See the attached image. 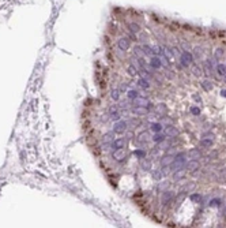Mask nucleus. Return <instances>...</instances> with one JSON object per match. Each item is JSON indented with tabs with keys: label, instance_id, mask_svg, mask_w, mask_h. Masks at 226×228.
Wrapping results in <instances>:
<instances>
[{
	"label": "nucleus",
	"instance_id": "5",
	"mask_svg": "<svg viewBox=\"0 0 226 228\" xmlns=\"http://www.w3.org/2000/svg\"><path fill=\"white\" fill-rule=\"evenodd\" d=\"M150 66L154 68V70H158V68L162 67V60H161V57L159 56H153L151 57V60H150Z\"/></svg>",
	"mask_w": 226,
	"mask_h": 228
},
{
	"label": "nucleus",
	"instance_id": "18",
	"mask_svg": "<svg viewBox=\"0 0 226 228\" xmlns=\"http://www.w3.org/2000/svg\"><path fill=\"white\" fill-rule=\"evenodd\" d=\"M150 130L154 131V133H161V131H162V125H161V123H157V122H153V123L150 125Z\"/></svg>",
	"mask_w": 226,
	"mask_h": 228
},
{
	"label": "nucleus",
	"instance_id": "41",
	"mask_svg": "<svg viewBox=\"0 0 226 228\" xmlns=\"http://www.w3.org/2000/svg\"><path fill=\"white\" fill-rule=\"evenodd\" d=\"M121 118H129V115H131V111H128V109H121Z\"/></svg>",
	"mask_w": 226,
	"mask_h": 228
},
{
	"label": "nucleus",
	"instance_id": "24",
	"mask_svg": "<svg viewBox=\"0 0 226 228\" xmlns=\"http://www.w3.org/2000/svg\"><path fill=\"white\" fill-rule=\"evenodd\" d=\"M120 93H121V92H120L118 89H113L112 92H110V97H112L113 101H117V100L120 99Z\"/></svg>",
	"mask_w": 226,
	"mask_h": 228
},
{
	"label": "nucleus",
	"instance_id": "31",
	"mask_svg": "<svg viewBox=\"0 0 226 228\" xmlns=\"http://www.w3.org/2000/svg\"><path fill=\"white\" fill-rule=\"evenodd\" d=\"M194 55H195V57H198V59H200V57L203 56V48L196 47L195 49H194Z\"/></svg>",
	"mask_w": 226,
	"mask_h": 228
},
{
	"label": "nucleus",
	"instance_id": "13",
	"mask_svg": "<svg viewBox=\"0 0 226 228\" xmlns=\"http://www.w3.org/2000/svg\"><path fill=\"white\" fill-rule=\"evenodd\" d=\"M200 152L198 150V149H192V150H189V153H188V157H189V160H198V159H200Z\"/></svg>",
	"mask_w": 226,
	"mask_h": 228
},
{
	"label": "nucleus",
	"instance_id": "23",
	"mask_svg": "<svg viewBox=\"0 0 226 228\" xmlns=\"http://www.w3.org/2000/svg\"><path fill=\"white\" fill-rule=\"evenodd\" d=\"M127 71H128V73L131 74L132 77H135V75H138V74H139V70L135 67L134 64H129L128 67H127Z\"/></svg>",
	"mask_w": 226,
	"mask_h": 228
},
{
	"label": "nucleus",
	"instance_id": "27",
	"mask_svg": "<svg viewBox=\"0 0 226 228\" xmlns=\"http://www.w3.org/2000/svg\"><path fill=\"white\" fill-rule=\"evenodd\" d=\"M214 57H215L217 60H221L222 57H223V49H222V48L215 49V52H214Z\"/></svg>",
	"mask_w": 226,
	"mask_h": 228
},
{
	"label": "nucleus",
	"instance_id": "32",
	"mask_svg": "<svg viewBox=\"0 0 226 228\" xmlns=\"http://www.w3.org/2000/svg\"><path fill=\"white\" fill-rule=\"evenodd\" d=\"M202 86H203V89H204V90H207V92H210L211 89H212V85H211V82H210V81H207V79L202 82Z\"/></svg>",
	"mask_w": 226,
	"mask_h": 228
},
{
	"label": "nucleus",
	"instance_id": "9",
	"mask_svg": "<svg viewBox=\"0 0 226 228\" xmlns=\"http://www.w3.org/2000/svg\"><path fill=\"white\" fill-rule=\"evenodd\" d=\"M165 134L168 135V137H176V135H179V131L172 125H169L168 127H165Z\"/></svg>",
	"mask_w": 226,
	"mask_h": 228
},
{
	"label": "nucleus",
	"instance_id": "22",
	"mask_svg": "<svg viewBox=\"0 0 226 228\" xmlns=\"http://www.w3.org/2000/svg\"><path fill=\"white\" fill-rule=\"evenodd\" d=\"M217 71H218V74H219L221 77L226 75V66H225V64H222V63L217 64Z\"/></svg>",
	"mask_w": 226,
	"mask_h": 228
},
{
	"label": "nucleus",
	"instance_id": "53",
	"mask_svg": "<svg viewBox=\"0 0 226 228\" xmlns=\"http://www.w3.org/2000/svg\"><path fill=\"white\" fill-rule=\"evenodd\" d=\"M221 96L222 97H226V90H221Z\"/></svg>",
	"mask_w": 226,
	"mask_h": 228
},
{
	"label": "nucleus",
	"instance_id": "33",
	"mask_svg": "<svg viewBox=\"0 0 226 228\" xmlns=\"http://www.w3.org/2000/svg\"><path fill=\"white\" fill-rule=\"evenodd\" d=\"M155 111H157L158 114H165V112H166V105H165V104H158V105L155 107Z\"/></svg>",
	"mask_w": 226,
	"mask_h": 228
},
{
	"label": "nucleus",
	"instance_id": "38",
	"mask_svg": "<svg viewBox=\"0 0 226 228\" xmlns=\"http://www.w3.org/2000/svg\"><path fill=\"white\" fill-rule=\"evenodd\" d=\"M203 68H204V74H206V75H210V74H211V67L207 64V62L203 63Z\"/></svg>",
	"mask_w": 226,
	"mask_h": 228
},
{
	"label": "nucleus",
	"instance_id": "17",
	"mask_svg": "<svg viewBox=\"0 0 226 228\" xmlns=\"http://www.w3.org/2000/svg\"><path fill=\"white\" fill-rule=\"evenodd\" d=\"M140 165H142V168H143L144 171H150L151 169V160L150 159H143L142 163H140Z\"/></svg>",
	"mask_w": 226,
	"mask_h": 228
},
{
	"label": "nucleus",
	"instance_id": "40",
	"mask_svg": "<svg viewBox=\"0 0 226 228\" xmlns=\"http://www.w3.org/2000/svg\"><path fill=\"white\" fill-rule=\"evenodd\" d=\"M153 178H154L155 180L158 182L161 178H162V174H161V171H154L153 172Z\"/></svg>",
	"mask_w": 226,
	"mask_h": 228
},
{
	"label": "nucleus",
	"instance_id": "2",
	"mask_svg": "<svg viewBox=\"0 0 226 228\" xmlns=\"http://www.w3.org/2000/svg\"><path fill=\"white\" fill-rule=\"evenodd\" d=\"M132 104H134L135 107H146V108L151 107V103H150L149 100L146 99V97H140V96L132 100Z\"/></svg>",
	"mask_w": 226,
	"mask_h": 228
},
{
	"label": "nucleus",
	"instance_id": "26",
	"mask_svg": "<svg viewBox=\"0 0 226 228\" xmlns=\"http://www.w3.org/2000/svg\"><path fill=\"white\" fill-rule=\"evenodd\" d=\"M184 171L183 169H179V171H175V175H173V179L175 180H180V179H183L184 178Z\"/></svg>",
	"mask_w": 226,
	"mask_h": 228
},
{
	"label": "nucleus",
	"instance_id": "21",
	"mask_svg": "<svg viewBox=\"0 0 226 228\" xmlns=\"http://www.w3.org/2000/svg\"><path fill=\"white\" fill-rule=\"evenodd\" d=\"M191 71H192V74H194L195 77H200L202 75V68L199 67V66H196V64H192V66H191Z\"/></svg>",
	"mask_w": 226,
	"mask_h": 228
},
{
	"label": "nucleus",
	"instance_id": "28",
	"mask_svg": "<svg viewBox=\"0 0 226 228\" xmlns=\"http://www.w3.org/2000/svg\"><path fill=\"white\" fill-rule=\"evenodd\" d=\"M128 97H129V100L136 99V97H139V92H138V90H134V89H129V90H128Z\"/></svg>",
	"mask_w": 226,
	"mask_h": 228
},
{
	"label": "nucleus",
	"instance_id": "1",
	"mask_svg": "<svg viewBox=\"0 0 226 228\" xmlns=\"http://www.w3.org/2000/svg\"><path fill=\"white\" fill-rule=\"evenodd\" d=\"M128 129V125L125 120H118V122H114V126H113V133L114 134H124Z\"/></svg>",
	"mask_w": 226,
	"mask_h": 228
},
{
	"label": "nucleus",
	"instance_id": "51",
	"mask_svg": "<svg viewBox=\"0 0 226 228\" xmlns=\"http://www.w3.org/2000/svg\"><path fill=\"white\" fill-rule=\"evenodd\" d=\"M164 122H165V123H166V125H172V123H173V120H172V119H169V118H165V119H164Z\"/></svg>",
	"mask_w": 226,
	"mask_h": 228
},
{
	"label": "nucleus",
	"instance_id": "36",
	"mask_svg": "<svg viewBox=\"0 0 226 228\" xmlns=\"http://www.w3.org/2000/svg\"><path fill=\"white\" fill-rule=\"evenodd\" d=\"M165 77L168 78V79H173V78H175V71H173V70H166Z\"/></svg>",
	"mask_w": 226,
	"mask_h": 228
},
{
	"label": "nucleus",
	"instance_id": "47",
	"mask_svg": "<svg viewBox=\"0 0 226 228\" xmlns=\"http://www.w3.org/2000/svg\"><path fill=\"white\" fill-rule=\"evenodd\" d=\"M124 137H125L127 140H132V138H134V134H132L131 131H125V133H124Z\"/></svg>",
	"mask_w": 226,
	"mask_h": 228
},
{
	"label": "nucleus",
	"instance_id": "30",
	"mask_svg": "<svg viewBox=\"0 0 226 228\" xmlns=\"http://www.w3.org/2000/svg\"><path fill=\"white\" fill-rule=\"evenodd\" d=\"M109 116H110V120H112V122H118V120L121 119V114H120V112H113V114H110Z\"/></svg>",
	"mask_w": 226,
	"mask_h": 228
},
{
	"label": "nucleus",
	"instance_id": "8",
	"mask_svg": "<svg viewBox=\"0 0 226 228\" xmlns=\"http://www.w3.org/2000/svg\"><path fill=\"white\" fill-rule=\"evenodd\" d=\"M113 138H114V133H113V131H109V133L102 135V144H112Z\"/></svg>",
	"mask_w": 226,
	"mask_h": 228
},
{
	"label": "nucleus",
	"instance_id": "10",
	"mask_svg": "<svg viewBox=\"0 0 226 228\" xmlns=\"http://www.w3.org/2000/svg\"><path fill=\"white\" fill-rule=\"evenodd\" d=\"M198 167H199V163L196 160H189V163H185V168L188 171H195L198 169Z\"/></svg>",
	"mask_w": 226,
	"mask_h": 228
},
{
	"label": "nucleus",
	"instance_id": "39",
	"mask_svg": "<svg viewBox=\"0 0 226 228\" xmlns=\"http://www.w3.org/2000/svg\"><path fill=\"white\" fill-rule=\"evenodd\" d=\"M129 107V101L127 100V101H121V103L118 104V108H121V109H127Z\"/></svg>",
	"mask_w": 226,
	"mask_h": 228
},
{
	"label": "nucleus",
	"instance_id": "29",
	"mask_svg": "<svg viewBox=\"0 0 226 228\" xmlns=\"http://www.w3.org/2000/svg\"><path fill=\"white\" fill-rule=\"evenodd\" d=\"M129 30L132 31V33H139L140 31V26L138 25V23H129Z\"/></svg>",
	"mask_w": 226,
	"mask_h": 228
},
{
	"label": "nucleus",
	"instance_id": "16",
	"mask_svg": "<svg viewBox=\"0 0 226 228\" xmlns=\"http://www.w3.org/2000/svg\"><path fill=\"white\" fill-rule=\"evenodd\" d=\"M138 86L139 88H142V89H149L150 88V83L147 79H144L143 77L142 78H139L138 79Z\"/></svg>",
	"mask_w": 226,
	"mask_h": 228
},
{
	"label": "nucleus",
	"instance_id": "55",
	"mask_svg": "<svg viewBox=\"0 0 226 228\" xmlns=\"http://www.w3.org/2000/svg\"><path fill=\"white\" fill-rule=\"evenodd\" d=\"M194 100H196V101H198V103H200V99H199V97H198V96H194Z\"/></svg>",
	"mask_w": 226,
	"mask_h": 228
},
{
	"label": "nucleus",
	"instance_id": "50",
	"mask_svg": "<svg viewBox=\"0 0 226 228\" xmlns=\"http://www.w3.org/2000/svg\"><path fill=\"white\" fill-rule=\"evenodd\" d=\"M191 111H192V114H195V115H199V114H200V111H199L198 108H195V107H194V108L191 109Z\"/></svg>",
	"mask_w": 226,
	"mask_h": 228
},
{
	"label": "nucleus",
	"instance_id": "25",
	"mask_svg": "<svg viewBox=\"0 0 226 228\" xmlns=\"http://www.w3.org/2000/svg\"><path fill=\"white\" fill-rule=\"evenodd\" d=\"M138 140H140L142 142H144V144H146V142H147V140H150V134L147 133V131H143V133H140V134H139Z\"/></svg>",
	"mask_w": 226,
	"mask_h": 228
},
{
	"label": "nucleus",
	"instance_id": "43",
	"mask_svg": "<svg viewBox=\"0 0 226 228\" xmlns=\"http://www.w3.org/2000/svg\"><path fill=\"white\" fill-rule=\"evenodd\" d=\"M110 148H112V144H102V146H101L102 152H108Z\"/></svg>",
	"mask_w": 226,
	"mask_h": 228
},
{
	"label": "nucleus",
	"instance_id": "14",
	"mask_svg": "<svg viewBox=\"0 0 226 228\" xmlns=\"http://www.w3.org/2000/svg\"><path fill=\"white\" fill-rule=\"evenodd\" d=\"M142 49H143V55H146V56H150L153 57L154 56V52H153V48L150 47V45H142Z\"/></svg>",
	"mask_w": 226,
	"mask_h": 228
},
{
	"label": "nucleus",
	"instance_id": "52",
	"mask_svg": "<svg viewBox=\"0 0 226 228\" xmlns=\"http://www.w3.org/2000/svg\"><path fill=\"white\" fill-rule=\"evenodd\" d=\"M135 154H136V156H143L144 152L143 150H136V152H135Z\"/></svg>",
	"mask_w": 226,
	"mask_h": 228
},
{
	"label": "nucleus",
	"instance_id": "35",
	"mask_svg": "<svg viewBox=\"0 0 226 228\" xmlns=\"http://www.w3.org/2000/svg\"><path fill=\"white\" fill-rule=\"evenodd\" d=\"M162 140H164V135L159 134V133H155V135L153 137V141H154V142H161Z\"/></svg>",
	"mask_w": 226,
	"mask_h": 228
},
{
	"label": "nucleus",
	"instance_id": "44",
	"mask_svg": "<svg viewBox=\"0 0 226 228\" xmlns=\"http://www.w3.org/2000/svg\"><path fill=\"white\" fill-rule=\"evenodd\" d=\"M118 90H120V92H127V90H128V83H121Z\"/></svg>",
	"mask_w": 226,
	"mask_h": 228
},
{
	"label": "nucleus",
	"instance_id": "48",
	"mask_svg": "<svg viewBox=\"0 0 226 228\" xmlns=\"http://www.w3.org/2000/svg\"><path fill=\"white\" fill-rule=\"evenodd\" d=\"M191 199H192V201H200L202 197L199 194H194V195H191Z\"/></svg>",
	"mask_w": 226,
	"mask_h": 228
},
{
	"label": "nucleus",
	"instance_id": "19",
	"mask_svg": "<svg viewBox=\"0 0 226 228\" xmlns=\"http://www.w3.org/2000/svg\"><path fill=\"white\" fill-rule=\"evenodd\" d=\"M172 198H173V193H172V191H168V190H166V191L164 193V195H162V203L169 202Z\"/></svg>",
	"mask_w": 226,
	"mask_h": 228
},
{
	"label": "nucleus",
	"instance_id": "7",
	"mask_svg": "<svg viewBox=\"0 0 226 228\" xmlns=\"http://www.w3.org/2000/svg\"><path fill=\"white\" fill-rule=\"evenodd\" d=\"M125 146V140L124 138H117V140H113L112 142V148L116 150V149H121Z\"/></svg>",
	"mask_w": 226,
	"mask_h": 228
},
{
	"label": "nucleus",
	"instance_id": "46",
	"mask_svg": "<svg viewBox=\"0 0 226 228\" xmlns=\"http://www.w3.org/2000/svg\"><path fill=\"white\" fill-rule=\"evenodd\" d=\"M166 189H168V182H164V183L158 184V190H166Z\"/></svg>",
	"mask_w": 226,
	"mask_h": 228
},
{
	"label": "nucleus",
	"instance_id": "45",
	"mask_svg": "<svg viewBox=\"0 0 226 228\" xmlns=\"http://www.w3.org/2000/svg\"><path fill=\"white\" fill-rule=\"evenodd\" d=\"M195 189V184H187V186L183 189V191H191V190H194Z\"/></svg>",
	"mask_w": 226,
	"mask_h": 228
},
{
	"label": "nucleus",
	"instance_id": "42",
	"mask_svg": "<svg viewBox=\"0 0 226 228\" xmlns=\"http://www.w3.org/2000/svg\"><path fill=\"white\" fill-rule=\"evenodd\" d=\"M181 48H184L185 51H189V49H191L189 42H187V41H181Z\"/></svg>",
	"mask_w": 226,
	"mask_h": 228
},
{
	"label": "nucleus",
	"instance_id": "3",
	"mask_svg": "<svg viewBox=\"0 0 226 228\" xmlns=\"http://www.w3.org/2000/svg\"><path fill=\"white\" fill-rule=\"evenodd\" d=\"M117 45H118V49H120V51L125 52L127 49H129V47H131V40H129L128 37H121V38L118 40Z\"/></svg>",
	"mask_w": 226,
	"mask_h": 228
},
{
	"label": "nucleus",
	"instance_id": "6",
	"mask_svg": "<svg viewBox=\"0 0 226 228\" xmlns=\"http://www.w3.org/2000/svg\"><path fill=\"white\" fill-rule=\"evenodd\" d=\"M147 112H149V108H146V107H134V108L131 109V114L138 115V116L147 115Z\"/></svg>",
	"mask_w": 226,
	"mask_h": 228
},
{
	"label": "nucleus",
	"instance_id": "49",
	"mask_svg": "<svg viewBox=\"0 0 226 228\" xmlns=\"http://www.w3.org/2000/svg\"><path fill=\"white\" fill-rule=\"evenodd\" d=\"M118 111V105H113L109 108V114H113V112H117Z\"/></svg>",
	"mask_w": 226,
	"mask_h": 228
},
{
	"label": "nucleus",
	"instance_id": "15",
	"mask_svg": "<svg viewBox=\"0 0 226 228\" xmlns=\"http://www.w3.org/2000/svg\"><path fill=\"white\" fill-rule=\"evenodd\" d=\"M158 148L159 150H165V149H169L170 148V142L168 140H162L161 142H158Z\"/></svg>",
	"mask_w": 226,
	"mask_h": 228
},
{
	"label": "nucleus",
	"instance_id": "12",
	"mask_svg": "<svg viewBox=\"0 0 226 228\" xmlns=\"http://www.w3.org/2000/svg\"><path fill=\"white\" fill-rule=\"evenodd\" d=\"M173 160H175V157H173V156H170V154L165 156V157H162V160H161V165H162V167L170 165V164L173 163Z\"/></svg>",
	"mask_w": 226,
	"mask_h": 228
},
{
	"label": "nucleus",
	"instance_id": "4",
	"mask_svg": "<svg viewBox=\"0 0 226 228\" xmlns=\"http://www.w3.org/2000/svg\"><path fill=\"white\" fill-rule=\"evenodd\" d=\"M113 159L116 161H124V159H125V150H124V148L116 149V150L113 152Z\"/></svg>",
	"mask_w": 226,
	"mask_h": 228
},
{
	"label": "nucleus",
	"instance_id": "11",
	"mask_svg": "<svg viewBox=\"0 0 226 228\" xmlns=\"http://www.w3.org/2000/svg\"><path fill=\"white\" fill-rule=\"evenodd\" d=\"M162 51H164V56L166 57V59H169V62H173V60H175V55H173L172 49L164 47V48H162Z\"/></svg>",
	"mask_w": 226,
	"mask_h": 228
},
{
	"label": "nucleus",
	"instance_id": "54",
	"mask_svg": "<svg viewBox=\"0 0 226 228\" xmlns=\"http://www.w3.org/2000/svg\"><path fill=\"white\" fill-rule=\"evenodd\" d=\"M155 78H157V79H158L159 82H162V77H161V75H155Z\"/></svg>",
	"mask_w": 226,
	"mask_h": 228
},
{
	"label": "nucleus",
	"instance_id": "37",
	"mask_svg": "<svg viewBox=\"0 0 226 228\" xmlns=\"http://www.w3.org/2000/svg\"><path fill=\"white\" fill-rule=\"evenodd\" d=\"M211 144H212V140H211V138H208V140H202L200 141V145L202 146H211Z\"/></svg>",
	"mask_w": 226,
	"mask_h": 228
},
{
	"label": "nucleus",
	"instance_id": "20",
	"mask_svg": "<svg viewBox=\"0 0 226 228\" xmlns=\"http://www.w3.org/2000/svg\"><path fill=\"white\" fill-rule=\"evenodd\" d=\"M132 51H134V55L136 57H143V49H142L140 45H135V47L132 48Z\"/></svg>",
	"mask_w": 226,
	"mask_h": 228
},
{
	"label": "nucleus",
	"instance_id": "34",
	"mask_svg": "<svg viewBox=\"0 0 226 228\" xmlns=\"http://www.w3.org/2000/svg\"><path fill=\"white\" fill-rule=\"evenodd\" d=\"M127 125H128L129 129H134V127H136V126H139V122L138 120H135V119H131L127 122Z\"/></svg>",
	"mask_w": 226,
	"mask_h": 228
}]
</instances>
